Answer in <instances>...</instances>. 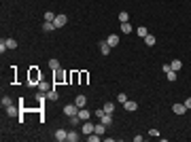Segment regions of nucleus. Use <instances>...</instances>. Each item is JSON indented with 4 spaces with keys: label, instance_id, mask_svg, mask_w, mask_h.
Wrapping results in <instances>:
<instances>
[{
    "label": "nucleus",
    "instance_id": "412c9836",
    "mask_svg": "<svg viewBox=\"0 0 191 142\" xmlns=\"http://www.w3.org/2000/svg\"><path fill=\"white\" fill-rule=\"evenodd\" d=\"M6 47L9 49H17V41H15V38H6Z\"/></svg>",
    "mask_w": 191,
    "mask_h": 142
},
{
    "label": "nucleus",
    "instance_id": "5701e85b",
    "mask_svg": "<svg viewBox=\"0 0 191 142\" xmlns=\"http://www.w3.org/2000/svg\"><path fill=\"white\" fill-rule=\"evenodd\" d=\"M100 121H102V123H104V125H106V127H108V125H110V123H113V119H110V115H104V117H102V119H100Z\"/></svg>",
    "mask_w": 191,
    "mask_h": 142
},
{
    "label": "nucleus",
    "instance_id": "aec40b11",
    "mask_svg": "<svg viewBox=\"0 0 191 142\" xmlns=\"http://www.w3.org/2000/svg\"><path fill=\"white\" fill-rule=\"evenodd\" d=\"M49 68H53V72L59 70V62H57V59H49Z\"/></svg>",
    "mask_w": 191,
    "mask_h": 142
},
{
    "label": "nucleus",
    "instance_id": "6ab92c4d",
    "mask_svg": "<svg viewBox=\"0 0 191 142\" xmlns=\"http://www.w3.org/2000/svg\"><path fill=\"white\" fill-rule=\"evenodd\" d=\"M119 21H121V23H125V21H130V15H128L125 11H121V13H119Z\"/></svg>",
    "mask_w": 191,
    "mask_h": 142
},
{
    "label": "nucleus",
    "instance_id": "1a4fd4ad",
    "mask_svg": "<svg viewBox=\"0 0 191 142\" xmlns=\"http://www.w3.org/2000/svg\"><path fill=\"white\" fill-rule=\"evenodd\" d=\"M123 108H125V110H128V112H134V110H136V108H138V104H136V102H130V100H128V102H125V104H123Z\"/></svg>",
    "mask_w": 191,
    "mask_h": 142
},
{
    "label": "nucleus",
    "instance_id": "bb28decb",
    "mask_svg": "<svg viewBox=\"0 0 191 142\" xmlns=\"http://www.w3.org/2000/svg\"><path fill=\"white\" fill-rule=\"evenodd\" d=\"M146 34H149V30H146V28H144V26H140V28H138V36H146Z\"/></svg>",
    "mask_w": 191,
    "mask_h": 142
},
{
    "label": "nucleus",
    "instance_id": "f8f14e48",
    "mask_svg": "<svg viewBox=\"0 0 191 142\" xmlns=\"http://www.w3.org/2000/svg\"><path fill=\"white\" fill-rule=\"evenodd\" d=\"M104 112H106V115H113V112H115V104H113V102H106V104H104Z\"/></svg>",
    "mask_w": 191,
    "mask_h": 142
},
{
    "label": "nucleus",
    "instance_id": "cd10ccee",
    "mask_svg": "<svg viewBox=\"0 0 191 142\" xmlns=\"http://www.w3.org/2000/svg\"><path fill=\"white\" fill-rule=\"evenodd\" d=\"M117 102L125 104V102H128V95H125V94H119V95H117Z\"/></svg>",
    "mask_w": 191,
    "mask_h": 142
},
{
    "label": "nucleus",
    "instance_id": "7c9ffc66",
    "mask_svg": "<svg viewBox=\"0 0 191 142\" xmlns=\"http://www.w3.org/2000/svg\"><path fill=\"white\" fill-rule=\"evenodd\" d=\"M149 136H153V138H157V136H159V132H157V130H149Z\"/></svg>",
    "mask_w": 191,
    "mask_h": 142
},
{
    "label": "nucleus",
    "instance_id": "393cba45",
    "mask_svg": "<svg viewBox=\"0 0 191 142\" xmlns=\"http://www.w3.org/2000/svg\"><path fill=\"white\" fill-rule=\"evenodd\" d=\"M168 81H176V70H168Z\"/></svg>",
    "mask_w": 191,
    "mask_h": 142
},
{
    "label": "nucleus",
    "instance_id": "473e14b6",
    "mask_svg": "<svg viewBox=\"0 0 191 142\" xmlns=\"http://www.w3.org/2000/svg\"><path fill=\"white\" fill-rule=\"evenodd\" d=\"M185 106H187V110L191 108V98H187V100H185Z\"/></svg>",
    "mask_w": 191,
    "mask_h": 142
},
{
    "label": "nucleus",
    "instance_id": "20e7f679",
    "mask_svg": "<svg viewBox=\"0 0 191 142\" xmlns=\"http://www.w3.org/2000/svg\"><path fill=\"white\" fill-rule=\"evenodd\" d=\"M94 130H96V125L92 123V121H85V123H83V134H85V136L94 134Z\"/></svg>",
    "mask_w": 191,
    "mask_h": 142
},
{
    "label": "nucleus",
    "instance_id": "6e6552de",
    "mask_svg": "<svg viewBox=\"0 0 191 142\" xmlns=\"http://www.w3.org/2000/svg\"><path fill=\"white\" fill-rule=\"evenodd\" d=\"M106 43H108L110 47H117V45H119V36H117V34H110V36L106 38Z\"/></svg>",
    "mask_w": 191,
    "mask_h": 142
},
{
    "label": "nucleus",
    "instance_id": "9b49d317",
    "mask_svg": "<svg viewBox=\"0 0 191 142\" xmlns=\"http://www.w3.org/2000/svg\"><path fill=\"white\" fill-rule=\"evenodd\" d=\"M144 45H146V47H153V45H155V36H153V34H146V36H144Z\"/></svg>",
    "mask_w": 191,
    "mask_h": 142
},
{
    "label": "nucleus",
    "instance_id": "f257e3e1",
    "mask_svg": "<svg viewBox=\"0 0 191 142\" xmlns=\"http://www.w3.org/2000/svg\"><path fill=\"white\" fill-rule=\"evenodd\" d=\"M64 115L66 117H79V106L77 104H66L64 106Z\"/></svg>",
    "mask_w": 191,
    "mask_h": 142
},
{
    "label": "nucleus",
    "instance_id": "7ed1b4c3",
    "mask_svg": "<svg viewBox=\"0 0 191 142\" xmlns=\"http://www.w3.org/2000/svg\"><path fill=\"white\" fill-rule=\"evenodd\" d=\"M172 110H174V115H185V112H187V106H185V102H183V104H181V102H174Z\"/></svg>",
    "mask_w": 191,
    "mask_h": 142
},
{
    "label": "nucleus",
    "instance_id": "a878e982",
    "mask_svg": "<svg viewBox=\"0 0 191 142\" xmlns=\"http://www.w3.org/2000/svg\"><path fill=\"white\" fill-rule=\"evenodd\" d=\"M43 17H45V21H53V19H55V15H53L51 11H47V13H45Z\"/></svg>",
    "mask_w": 191,
    "mask_h": 142
},
{
    "label": "nucleus",
    "instance_id": "2f4dec72",
    "mask_svg": "<svg viewBox=\"0 0 191 142\" xmlns=\"http://www.w3.org/2000/svg\"><path fill=\"white\" fill-rule=\"evenodd\" d=\"M161 70H164V72H168V70H172V66H170V64H164V66H161Z\"/></svg>",
    "mask_w": 191,
    "mask_h": 142
},
{
    "label": "nucleus",
    "instance_id": "4be33fe9",
    "mask_svg": "<svg viewBox=\"0 0 191 142\" xmlns=\"http://www.w3.org/2000/svg\"><path fill=\"white\" fill-rule=\"evenodd\" d=\"M0 104H2V108H6V106H11V98H9V95H4V98L0 100Z\"/></svg>",
    "mask_w": 191,
    "mask_h": 142
},
{
    "label": "nucleus",
    "instance_id": "dca6fc26",
    "mask_svg": "<svg viewBox=\"0 0 191 142\" xmlns=\"http://www.w3.org/2000/svg\"><path fill=\"white\" fill-rule=\"evenodd\" d=\"M170 66H172V70H176V72H178V70L183 68V62H181V59H174V62H172Z\"/></svg>",
    "mask_w": 191,
    "mask_h": 142
},
{
    "label": "nucleus",
    "instance_id": "2eb2a0df",
    "mask_svg": "<svg viewBox=\"0 0 191 142\" xmlns=\"http://www.w3.org/2000/svg\"><path fill=\"white\" fill-rule=\"evenodd\" d=\"M121 32H123V34H130V32H132V26H130V21L121 23Z\"/></svg>",
    "mask_w": 191,
    "mask_h": 142
},
{
    "label": "nucleus",
    "instance_id": "b1692460",
    "mask_svg": "<svg viewBox=\"0 0 191 142\" xmlns=\"http://www.w3.org/2000/svg\"><path fill=\"white\" fill-rule=\"evenodd\" d=\"M47 100H57V91H55V89H49L47 91Z\"/></svg>",
    "mask_w": 191,
    "mask_h": 142
},
{
    "label": "nucleus",
    "instance_id": "39448f33",
    "mask_svg": "<svg viewBox=\"0 0 191 142\" xmlns=\"http://www.w3.org/2000/svg\"><path fill=\"white\" fill-rule=\"evenodd\" d=\"M74 104H77L79 108H85V104H87V98H85L83 94H79L77 98H74Z\"/></svg>",
    "mask_w": 191,
    "mask_h": 142
},
{
    "label": "nucleus",
    "instance_id": "423d86ee",
    "mask_svg": "<svg viewBox=\"0 0 191 142\" xmlns=\"http://www.w3.org/2000/svg\"><path fill=\"white\" fill-rule=\"evenodd\" d=\"M110 45H108V43H106V41H100V53H102V55H108V53H110Z\"/></svg>",
    "mask_w": 191,
    "mask_h": 142
},
{
    "label": "nucleus",
    "instance_id": "f3484780",
    "mask_svg": "<svg viewBox=\"0 0 191 142\" xmlns=\"http://www.w3.org/2000/svg\"><path fill=\"white\" fill-rule=\"evenodd\" d=\"M79 119H89V110L87 108H79Z\"/></svg>",
    "mask_w": 191,
    "mask_h": 142
},
{
    "label": "nucleus",
    "instance_id": "4468645a",
    "mask_svg": "<svg viewBox=\"0 0 191 142\" xmlns=\"http://www.w3.org/2000/svg\"><path fill=\"white\" fill-rule=\"evenodd\" d=\"M43 30H45V32H53V30H55L53 21H45V23H43Z\"/></svg>",
    "mask_w": 191,
    "mask_h": 142
},
{
    "label": "nucleus",
    "instance_id": "a211bd4d",
    "mask_svg": "<svg viewBox=\"0 0 191 142\" xmlns=\"http://www.w3.org/2000/svg\"><path fill=\"white\" fill-rule=\"evenodd\" d=\"M38 89H41V91H49V89H51V83H45V81H41V83H38Z\"/></svg>",
    "mask_w": 191,
    "mask_h": 142
},
{
    "label": "nucleus",
    "instance_id": "ddd939ff",
    "mask_svg": "<svg viewBox=\"0 0 191 142\" xmlns=\"http://www.w3.org/2000/svg\"><path fill=\"white\" fill-rule=\"evenodd\" d=\"M66 140H68V142H77V140H79V134L72 130V132H68V138H66Z\"/></svg>",
    "mask_w": 191,
    "mask_h": 142
},
{
    "label": "nucleus",
    "instance_id": "c85d7f7f",
    "mask_svg": "<svg viewBox=\"0 0 191 142\" xmlns=\"http://www.w3.org/2000/svg\"><path fill=\"white\" fill-rule=\"evenodd\" d=\"M6 41H4V38H2V41H0V53H4V51H6Z\"/></svg>",
    "mask_w": 191,
    "mask_h": 142
},
{
    "label": "nucleus",
    "instance_id": "9d476101",
    "mask_svg": "<svg viewBox=\"0 0 191 142\" xmlns=\"http://www.w3.org/2000/svg\"><path fill=\"white\" fill-rule=\"evenodd\" d=\"M6 115H9V117H17V115H19V108L11 104V106H6Z\"/></svg>",
    "mask_w": 191,
    "mask_h": 142
},
{
    "label": "nucleus",
    "instance_id": "f03ea898",
    "mask_svg": "<svg viewBox=\"0 0 191 142\" xmlns=\"http://www.w3.org/2000/svg\"><path fill=\"white\" fill-rule=\"evenodd\" d=\"M66 23H68V17H66V15H55V19H53L55 30H57V28H64Z\"/></svg>",
    "mask_w": 191,
    "mask_h": 142
},
{
    "label": "nucleus",
    "instance_id": "0eeeda50",
    "mask_svg": "<svg viewBox=\"0 0 191 142\" xmlns=\"http://www.w3.org/2000/svg\"><path fill=\"white\" fill-rule=\"evenodd\" d=\"M66 138H68V132H66V130H57V132H55V140L64 142Z\"/></svg>",
    "mask_w": 191,
    "mask_h": 142
},
{
    "label": "nucleus",
    "instance_id": "c756f323",
    "mask_svg": "<svg viewBox=\"0 0 191 142\" xmlns=\"http://www.w3.org/2000/svg\"><path fill=\"white\" fill-rule=\"evenodd\" d=\"M104 115H106V112H104V108H98V110H96V117H98V119H102Z\"/></svg>",
    "mask_w": 191,
    "mask_h": 142
}]
</instances>
